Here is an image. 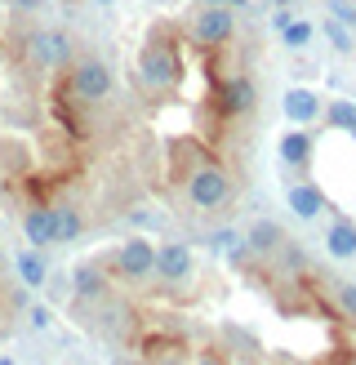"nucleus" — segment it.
Here are the masks:
<instances>
[{"label":"nucleus","instance_id":"1","mask_svg":"<svg viewBox=\"0 0 356 365\" xmlns=\"http://www.w3.org/2000/svg\"><path fill=\"white\" fill-rule=\"evenodd\" d=\"M187 200H192L196 210H205V214L223 210L227 200H231V178H227V170H223V165H214V160L196 165L192 178H187Z\"/></svg>","mask_w":356,"mask_h":365},{"label":"nucleus","instance_id":"22","mask_svg":"<svg viewBox=\"0 0 356 365\" xmlns=\"http://www.w3.org/2000/svg\"><path fill=\"white\" fill-rule=\"evenodd\" d=\"M338 307H343V317L356 321V285H338Z\"/></svg>","mask_w":356,"mask_h":365},{"label":"nucleus","instance_id":"18","mask_svg":"<svg viewBox=\"0 0 356 365\" xmlns=\"http://www.w3.org/2000/svg\"><path fill=\"white\" fill-rule=\"evenodd\" d=\"M71 285H76V294H80V299H98L103 289H107V281L98 277V267H89V263H85V267H76Z\"/></svg>","mask_w":356,"mask_h":365},{"label":"nucleus","instance_id":"5","mask_svg":"<svg viewBox=\"0 0 356 365\" xmlns=\"http://www.w3.org/2000/svg\"><path fill=\"white\" fill-rule=\"evenodd\" d=\"M112 67H107L103 58H76V67H71V98L76 103H103L112 98Z\"/></svg>","mask_w":356,"mask_h":365},{"label":"nucleus","instance_id":"8","mask_svg":"<svg viewBox=\"0 0 356 365\" xmlns=\"http://www.w3.org/2000/svg\"><path fill=\"white\" fill-rule=\"evenodd\" d=\"M254 103H258V85L249 81V76H227L219 85V107L227 116H245V112H254Z\"/></svg>","mask_w":356,"mask_h":365},{"label":"nucleus","instance_id":"17","mask_svg":"<svg viewBox=\"0 0 356 365\" xmlns=\"http://www.w3.org/2000/svg\"><path fill=\"white\" fill-rule=\"evenodd\" d=\"M325 120L334 125V130H343V134L356 138V107H352L347 98H330V103H325Z\"/></svg>","mask_w":356,"mask_h":365},{"label":"nucleus","instance_id":"16","mask_svg":"<svg viewBox=\"0 0 356 365\" xmlns=\"http://www.w3.org/2000/svg\"><path fill=\"white\" fill-rule=\"evenodd\" d=\"M53 223H58V245L76 241V236L85 232V218H80L76 205H53Z\"/></svg>","mask_w":356,"mask_h":365},{"label":"nucleus","instance_id":"27","mask_svg":"<svg viewBox=\"0 0 356 365\" xmlns=\"http://www.w3.org/2000/svg\"><path fill=\"white\" fill-rule=\"evenodd\" d=\"M276 5H294V0H276Z\"/></svg>","mask_w":356,"mask_h":365},{"label":"nucleus","instance_id":"26","mask_svg":"<svg viewBox=\"0 0 356 365\" xmlns=\"http://www.w3.org/2000/svg\"><path fill=\"white\" fill-rule=\"evenodd\" d=\"M98 5H116V0H98Z\"/></svg>","mask_w":356,"mask_h":365},{"label":"nucleus","instance_id":"25","mask_svg":"<svg viewBox=\"0 0 356 365\" xmlns=\"http://www.w3.org/2000/svg\"><path fill=\"white\" fill-rule=\"evenodd\" d=\"M196 365H223L219 356H201V361H196Z\"/></svg>","mask_w":356,"mask_h":365},{"label":"nucleus","instance_id":"9","mask_svg":"<svg viewBox=\"0 0 356 365\" xmlns=\"http://www.w3.org/2000/svg\"><path fill=\"white\" fill-rule=\"evenodd\" d=\"M23 236L31 241V250H49L58 245V223H53V205H31L23 214Z\"/></svg>","mask_w":356,"mask_h":365},{"label":"nucleus","instance_id":"4","mask_svg":"<svg viewBox=\"0 0 356 365\" xmlns=\"http://www.w3.org/2000/svg\"><path fill=\"white\" fill-rule=\"evenodd\" d=\"M187 36L196 45H205V49H219V45H227L231 36H236V14L227 5H201L192 14V23H187Z\"/></svg>","mask_w":356,"mask_h":365},{"label":"nucleus","instance_id":"14","mask_svg":"<svg viewBox=\"0 0 356 365\" xmlns=\"http://www.w3.org/2000/svg\"><path fill=\"white\" fill-rule=\"evenodd\" d=\"M18 281H23L27 289H41L45 285V277H49V267H45V259H41V250H18Z\"/></svg>","mask_w":356,"mask_h":365},{"label":"nucleus","instance_id":"28","mask_svg":"<svg viewBox=\"0 0 356 365\" xmlns=\"http://www.w3.org/2000/svg\"><path fill=\"white\" fill-rule=\"evenodd\" d=\"M0 267H5V250H0Z\"/></svg>","mask_w":356,"mask_h":365},{"label":"nucleus","instance_id":"6","mask_svg":"<svg viewBox=\"0 0 356 365\" xmlns=\"http://www.w3.org/2000/svg\"><path fill=\"white\" fill-rule=\"evenodd\" d=\"M116 272L125 281H147L156 272V245L147 236H130V241L116 250Z\"/></svg>","mask_w":356,"mask_h":365},{"label":"nucleus","instance_id":"20","mask_svg":"<svg viewBox=\"0 0 356 365\" xmlns=\"http://www.w3.org/2000/svg\"><path fill=\"white\" fill-rule=\"evenodd\" d=\"M320 31H325V41H330L338 53H347V49L356 45V41H352V31H347L343 23H338V18H330V23H320Z\"/></svg>","mask_w":356,"mask_h":365},{"label":"nucleus","instance_id":"3","mask_svg":"<svg viewBox=\"0 0 356 365\" xmlns=\"http://www.w3.org/2000/svg\"><path fill=\"white\" fill-rule=\"evenodd\" d=\"M138 81L147 85V89H169L178 81V49L169 41H147L138 53Z\"/></svg>","mask_w":356,"mask_h":365},{"label":"nucleus","instance_id":"21","mask_svg":"<svg viewBox=\"0 0 356 365\" xmlns=\"http://www.w3.org/2000/svg\"><path fill=\"white\" fill-rule=\"evenodd\" d=\"M330 9H334V18L343 27H356V5H347V0H330Z\"/></svg>","mask_w":356,"mask_h":365},{"label":"nucleus","instance_id":"19","mask_svg":"<svg viewBox=\"0 0 356 365\" xmlns=\"http://www.w3.org/2000/svg\"><path fill=\"white\" fill-rule=\"evenodd\" d=\"M276 36H281V41L290 45V49H303V45H308L312 36H316V27H312V23H303V18H290L285 27H276Z\"/></svg>","mask_w":356,"mask_h":365},{"label":"nucleus","instance_id":"10","mask_svg":"<svg viewBox=\"0 0 356 365\" xmlns=\"http://www.w3.org/2000/svg\"><path fill=\"white\" fill-rule=\"evenodd\" d=\"M281 107H285V120H294V125H308V120H316L320 116V94H312V89H285V98H281Z\"/></svg>","mask_w":356,"mask_h":365},{"label":"nucleus","instance_id":"7","mask_svg":"<svg viewBox=\"0 0 356 365\" xmlns=\"http://www.w3.org/2000/svg\"><path fill=\"white\" fill-rule=\"evenodd\" d=\"M152 277L169 281V285L187 281V277H192V245H183V241H165V245H156V272H152Z\"/></svg>","mask_w":356,"mask_h":365},{"label":"nucleus","instance_id":"12","mask_svg":"<svg viewBox=\"0 0 356 365\" xmlns=\"http://www.w3.org/2000/svg\"><path fill=\"white\" fill-rule=\"evenodd\" d=\"M281 241H285V232L272 223V218H258V223H249V232H245V250L249 254H272V250H281Z\"/></svg>","mask_w":356,"mask_h":365},{"label":"nucleus","instance_id":"23","mask_svg":"<svg viewBox=\"0 0 356 365\" xmlns=\"http://www.w3.org/2000/svg\"><path fill=\"white\" fill-rule=\"evenodd\" d=\"M201 5H227V9H245L249 0H201Z\"/></svg>","mask_w":356,"mask_h":365},{"label":"nucleus","instance_id":"11","mask_svg":"<svg viewBox=\"0 0 356 365\" xmlns=\"http://www.w3.org/2000/svg\"><path fill=\"white\" fill-rule=\"evenodd\" d=\"M281 160H285L290 170H308V160H312V134H308V130L281 134Z\"/></svg>","mask_w":356,"mask_h":365},{"label":"nucleus","instance_id":"13","mask_svg":"<svg viewBox=\"0 0 356 365\" xmlns=\"http://www.w3.org/2000/svg\"><path fill=\"white\" fill-rule=\"evenodd\" d=\"M285 200H290V210H294L298 218H316L320 210L330 205L325 192H320L316 182H298V187H290V196H285Z\"/></svg>","mask_w":356,"mask_h":365},{"label":"nucleus","instance_id":"24","mask_svg":"<svg viewBox=\"0 0 356 365\" xmlns=\"http://www.w3.org/2000/svg\"><path fill=\"white\" fill-rule=\"evenodd\" d=\"M31 325H49V312H45V307H31Z\"/></svg>","mask_w":356,"mask_h":365},{"label":"nucleus","instance_id":"2","mask_svg":"<svg viewBox=\"0 0 356 365\" xmlns=\"http://www.w3.org/2000/svg\"><path fill=\"white\" fill-rule=\"evenodd\" d=\"M23 53H27V63H31L36 71H58V67H67V63H76V58H71V36L58 31V27H36V31L27 36Z\"/></svg>","mask_w":356,"mask_h":365},{"label":"nucleus","instance_id":"15","mask_svg":"<svg viewBox=\"0 0 356 365\" xmlns=\"http://www.w3.org/2000/svg\"><path fill=\"white\" fill-rule=\"evenodd\" d=\"M325 250L334 254V259H356V223H334L330 236H325Z\"/></svg>","mask_w":356,"mask_h":365}]
</instances>
